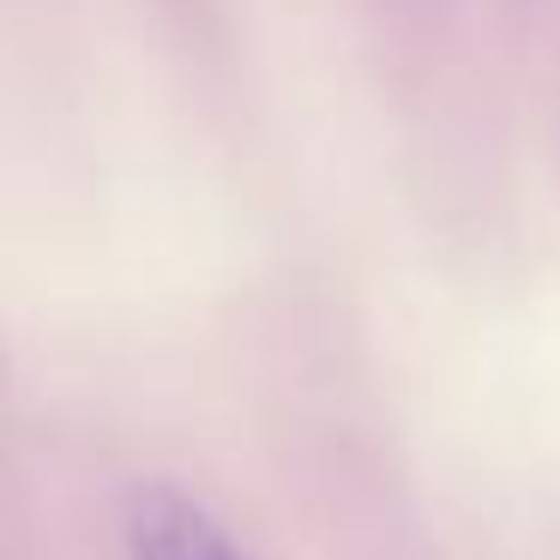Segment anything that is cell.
Masks as SVG:
<instances>
[{
	"label": "cell",
	"mask_w": 560,
	"mask_h": 560,
	"mask_svg": "<svg viewBox=\"0 0 560 560\" xmlns=\"http://www.w3.org/2000/svg\"><path fill=\"white\" fill-rule=\"evenodd\" d=\"M127 560H254L230 524L175 482H139L121 506Z\"/></svg>",
	"instance_id": "6da1fadb"
}]
</instances>
